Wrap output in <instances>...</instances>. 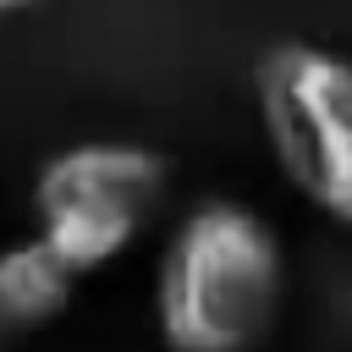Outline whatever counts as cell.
Here are the masks:
<instances>
[{"label":"cell","instance_id":"cell-4","mask_svg":"<svg viewBox=\"0 0 352 352\" xmlns=\"http://www.w3.org/2000/svg\"><path fill=\"white\" fill-rule=\"evenodd\" d=\"M77 275L50 253L44 236H28L0 253V314L11 330H33L66 314Z\"/></svg>","mask_w":352,"mask_h":352},{"label":"cell","instance_id":"cell-2","mask_svg":"<svg viewBox=\"0 0 352 352\" xmlns=\"http://www.w3.org/2000/svg\"><path fill=\"white\" fill-rule=\"evenodd\" d=\"M253 88L286 182L352 231V60L308 38H280L264 50Z\"/></svg>","mask_w":352,"mask_h":352},{"label":"cell","instance_id":"cell-6","mask_svg":"<svg viewBox=\"0 0 352 352\" xmlns=\"http://www.w3.org/2000/svg\"><path fill=\"white\" fill-rule=\"evenodd\" d=\"M6 336H11V324H6V314H0V346H6Z\"/></svg>","mask_w":352,"mask_h":352},{"label":"cell","instance_id":"cell-3","mask_svg":"<svg viewBox=\"0 0 352 352\" xmlns=\"http://www.w3.org/2000/svg\"><path fill=\"white\" fill-rule=\"evenodd\" d=\"M170 182L165 154L143 143H77L60 148L38 182H33V209L38 214H104L121 226H143L148 209L160 204Z\"/></svg>","mask_w":352,"mask_h":352},{"label":"cell","instance_id":"cell-5","mask_svg":"<svg viewBox=\"0 0 352 352\" xmlns=\"http://www.w3.org/2000/svg\"><path fill=\"white\" fill-rule=\"evenodd\" d=\"M22 6H33V0H0V11H22Z\"/></svg>","mask_w":352,"mask_h":352},{"label":"cell","instance_id":"cell-1","mask_svg":"<svg viewBox=\"0 0 352 352\" xmlns=\"http://www.w3.org/2000/svg\"><path fill=\"white\" fill-rule=\"evenodd\" d=\"M280 236L231 198L198 204L165 242L154 324L170 352H258L280 319Z\"/></svg>","mask_w":352,"mask_h":352}]
</instances>
